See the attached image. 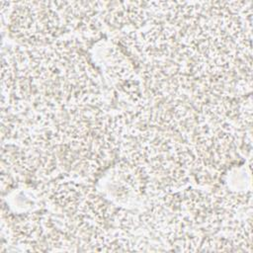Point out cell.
<instances>
[{
	"mask_svg": "<svg viewBox=\"0 0 253 253\" xmlns=\"http://www.w3.org/2000/svg\"><path fill=\"white\" fill-rule=\"evenodd\" d=\"M13 5L8 27L23 42L33 45L51 42L67 26L55 2H16Z\"/></svg>",
	"mask_w": 253,
	"mask_h": 253,
	"instance_id": "obj_1",
	"label": "cell"
}]
</instances>
